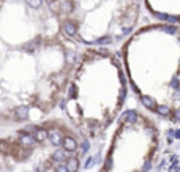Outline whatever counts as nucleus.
Segmentation results:
<instances>
[{
	"label": "nucleus",
	"instance_id": "nucleus-9",
	"mask_svg": "<svg viewBox=\"0 0 180 172\" xmlns=\"http://www.w3.org/2000/svg\"><path fill=\"white\" fill-rule=\"evenodd\" d=\"M29 112H30V108L29 106H16L13 109V120L14 122H24L29 119Z\"/></svg>",
	"mask_w": 180,
	"mask_h": 172
},
{
	"label": "nucleus",
	"instance_id": "nucleus-2",
	"mask_svg": "<svg viewBox=\"0 0 180 172\" xmlns=\"http://www.w3.org/2000/svg\"><path fill=\"white\" fill-rule=\"evenodd\" d=\"M66 38L89 47L119 49L142 22V0H55Z\"/></svg>",
	"mask_w": 180,
	"mask_h": 172
},
{
	"label": "nucleus",
	"instance_id": "nucleus-10",
	"mask_svg": "<svg viewBox=\"0 0 180 172\" xmlns=\"http://www.w3.org/2000/svg\"><path fill=\"white\" fill-rule=\"evenodd\" d=\"M32 136H33V139L36 141V144H44V142H48L49 130L48 128H41V126H36V128H33Z\"/></svg>",
	"mask_w": 180,
	"mask_h": 172
},
{
	"label": "nucleus",
	"instance_id": "nucleus-6",
	"mask_svg": "<svg viewBox=\"0 0 180 172\" xmlns=\"http://www.w3.org/2000/svg\"><path fill=\"white\" fill-rule=\"evenodd\" d=\"M63 137H65V133L62 131V130H59V128H49V137H48V141H49V144H51L54 148L62 147Z\"/></svg>",
	"mask_w": 180,
	"mask_h": 172
},
{
	"label": "nucleus",
	"instance_id": "nucleus-8",
	"mask_svg": "<svg viewBox=\"0 0 180 172\" xmlns=\"http://www.w3.org/2000/svg\"><path fill=\"white\" fill-rule=\"evenodd\" d=\"M70 155H73V153H68L66 150H63L62 147H57L52 152V155H51V161H52L54 164H62V163H65L66 159H68Z\"/></svg>",
	"mask_w": 180,
	"mask_h": 172
},
{
	"label": "nucleus",
	"instance_id": "nucleus-11",
	"mask_svg": "<svg viewBox=\"0 0 180 172\" xmlns=\"http://www.w3.org/2000/svg\"><path fill=\"white\" fill-rule=\"evenodd\" d=\"M65 164H66V168H68V171L70 172H77L79 171V166H81V163H79V153L77 155H70L68 156V159L65 161Z\"/></svg>",
	"mask_w": 180,
	"mask_h": 172
},
{
	"label": "nucleus",
	"instance_id": "nucleus-4",
	"mask_svg": "<svg viewBox=\"0 0 180 172\" xmlns=\"http://www.w3.org/2000/svg\"><path fill=\"white\" fill-rule=\"evenodd\" d=\"M142 10L155 22L180 27V0H142Z\"/></svg>",
	"mask_w": 180,
	"mask_h": 172
},
{
	"label": "nucleus",
	"instance_id": "nucleus-3",
	"mask_svg": "<svg viewBox=\"0 0 180 172\" xmlns=\"http://www.w3.org/2000/svg\"><path fill=\"white\" fill-rule=\"evenodd\" d=\"M158 144L153 122L136 109H128L119 117L114 142L100 172H150Z\"/></svg>",
	"mask_w": 180,
	"mask_h": 172
},
{
	"label": "nucleus",
	"instance_id": "nucleus-13",
	"mask_svg": "<svg viewBox=\"0 0 180 172\" xmlns=\"http://www.w3.org/2000/svg\"><path fill=\"white\" fill-rule=\"evenodd\" d=\"M54 172H70V171H68V168H66L65 163H62V164H55L54 166Z\"/></svg>",
	"mask_w": 180,
	"mask_h": 172
},
{
	"label": "nucleus",
	"instance_id": "nucleus-12",
	"mask_svg": "<svg viewBox=\"0 0 180 172\" xmlns=\"http://www.w3.org/2000/svg\"><path fill=\"white\" fill-rule=\"evenodd\" d=\"M25 3L33 10H38V8L43 7V0H25Z\"/></svg>",
	"mask_w": 180,
	"mask_h": 172
},
{
	"label": "nucleus",
	"instance_id": "nucleus-1",
	"mask_svg": "<svg viewBox=\"0 0 180 172\" xmlns=\"http://www.w3.org/2000/svg\"><path fill=\"white\" fill-rule=\"evenodd\" d=\"M128 85L141 104L180 123V27L145 22L120 44Z\"/></svg>",
	"mask_w": 180,
	"mask_h": 172
},
{
	"label": "nucleus",
	"instance_id": "nucleus-14",
	"mask_svg": "<svg viewBox=\"0 0 180 172\" xmlns=\"http://www.w3.org/2000/svg\"><path fill=\"white\" fill-rule=\"evenodd\" d=\"M0 152L2 153H10V144L5 142V141H0Z\"/></svg>",
	"mask_w": 180,
	"mask_h": 172
},
{
	"label": "nucleus",
	"instance_id": "nucleus-5",
	"mask_svg": "<svg viewBox=\"0 0 180 172\" xmlns=\"http://www.w3.org/2000/svg\"><path fill=\"white\" fill-rule=\"evenodd\" d=\"M62 148L66 150L68 153H79V142H77L76 137H73L70 134H65L63 142H62ZM81 156V153H79Z\"/></svg>",
	"mask_w": 180,
	"mask_h": 172
},
{
	"label": "nucleus",
	"instance_id": "nucleus-7",
	"mask_svg": "<svg viewBox=\"0 0 180 172\" xmlns=\"http://www.w3.org/2000/svg\"><path fill=\"white\" fill-rule=\"evenodd\" d=\"M18 144L22 148H33L36 145V141L33 139L32 133H24V131H22L19 134V137H18Z\"/></svg>",
	"mask_w": 180,
	"mask_h": 172
}]
</instances>
